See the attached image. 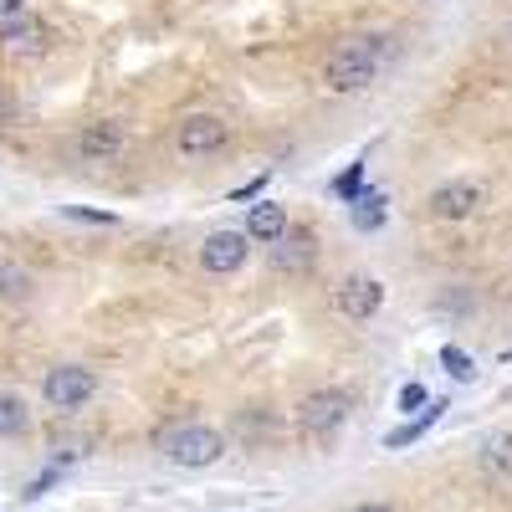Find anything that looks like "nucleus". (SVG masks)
Returning <instances> with one entry per match:
<instances>
[{
  "mask_svg": "<svg viewBox=\"0 0 512 512\" xmlns=\"http://www.w3.org/2000/svg\"><path fill=\"white\" fill-rule=\"evenodd\" d=\"M159 451L175 461V466L200 472V466H216L226 456V436L216 431V425H175V431L159 436Z\"/></svg>",
  "mask_w": 512,
  "mask_h": 512,
  "instance_id": "nucleus-1",
  "label": "nucleus"
},
{
  "mask_svg": "<svg viewBox=\"0 0 512 512\" xmlns=\"http://www.w3.org/2000/svg\"><path fill=\"white\" fill-rule=\"evenodd\" d=\"M379 72V41L374 36H354L349 47H338L328 62V88L333 93H364Z\"/></svg>",
  "mask_w": 512,
  "mask_h": 512,
  "instance_id": "nucleus-2",
  "label": "nucleus"
},
{
  "mask_svg": "<svg viewBox=\"0 0 512 512\" xmlns=\"http://www.w3.org/2000/svg\"><path fill=\"white\" fill-rule=\"evenodd\" d=\"M98 390V374L82 369V364H57L47 379H41V395H47L52 410H82Z\"/></svg>",
  "mask_w": 512,
  "mask_h": 512,
  "instance_id": "nucleus-3",
  "label": "nucleus"
},
{
  "mask_svg": "<svg viewBox=\"0 0 512 512\" xmlns=\"http://www.w3.org/2000/svg\"><path fill=\"white\" fill-rule=\"evenodd\" d=\"M231 144V123L216 118V113H195L175 128V149L185 159H210V154H221Z\"/></svg>",
  "mask_w": 512,
  "mask_h": 512,
  "instance_id": "nucleus-4",
  "label": "nucleus"
},
{
  "mask_svg": "<svg viewBox=\"0 0 512 512\" xmlns=\"http://www.w3.org/2000/svg\"><path fill=\"white\" fill-rule=\"evenodd\" d=\"M344 415H349V395H344V390H313L303 405H297V425H303L308 436L338 431V425H344Z\"/></svg>",
  "mask_w": 512,
  "mask_h": 512,
  "instance_id": "nucleus-5",
  "label": "nucleus"
},
{
  "mask_svg": "<svg viewBox=\"0 0 512 512\" xmlns=\"http://www.w3.org/2000/svg\"><path fill=\"white\" fill-rule=\"evenodd\" d=\"M246 256H251V236L246 231H216V236H205V246H200V267L216 272V277H231V272L246 267Z\"/></svg>",
  "mask_w": 512,
  "mask_h": 512,
  "instance_id": "nucleus-6",
  "label": "nucleus"
},
{
  "mask_svg": "<svg viewBox=\"0 0 512 512\" xmlns=\"http://www.w3.org/2000/svg\"><path fill=\"white\" fill-rule=\"evenodd\" d=\"M379 303H384V282H379V277H364V272L349 277L344 287L333 292V308L344 313L349 323H369V318L379 313Z\"/></svg>",
  "mask_w": 512,
  "mask_h": 512,
  "instance_id": "nucleus-7",
  "label": "nucleus"
},
{
  "mask_svg": "<svg viewBox=\"0 0 512 512\" xmlns=\"http://www.w3.org/2000/svg\"><path fill=\"white\" fill-rule=\"evenodd\" d=\"M313 256H318V241H313V231L303 226V231H282L277 241H272V267L282 272V277H292V272H308L313 267Z\"/></svg>",
  "mask_w": 512,
  "mask_h": 512,
  "instance_id": "nucleus-8",
  "label": "nucleus"
},
{
  "mask_svg": "<svg viewBox=\"0 0 512 512\" xmlns=\"http://www.w3.org/2000/svg\"><path fill=\"white\" fill-rule=\"evenodd\" d=\"M0 47H6L11 57H41L47 52V26H41L36 16H6L0 21Z\"/></svg>",
  "mask_w": 512,
  "mask_h": 512,
  "instance_id": "nucleus-9",
  "label": "nucleus"
},
{
  "mask_svg": "<svg viewBox=\"0 0 512 512\" xmlns=\"http://www.w3.org/2000/svg\"><path fill=\"white\" fill-rule=\"evenodd\" d=\"M482 205V185L477 180H451L431 195V216L436 221H466L472 210Z\"/></svg>",
  "mask_w": 512,
  "mask_h": 512,
  "instance_id": "nucleus-10",
  "label": "nucleus"
},
{
  "mask_svg": "<svg viewBox=\"0 0 512 512\" xmlns=\"http://www.w3.org/2000/svg\"><path fill=\"white\" fill-rule=\"evenodd\" d=\"M282 231H287V210H282L277 200H256V205L246 210V236H251L256 246H272Z\"/></svg>",
  "mask_w": 512,
  "mask_h": 512,
  "instance_id": "nucleus-11",
  "label": "nucleus"
},
{
  "mask_svg": "<svg viewBox=\"0 0 512 512\" xmlns=\"http://www.w3.org/2000/svg\"><path fill=\"white\" fill-rule=\"evenodd\" d=\"M123 144H128V128L118 118H103L93 128H82V154L88 159H113V154H123Z\"/></svg>",
  "mask_w": 512,
  "mask_h": 512,
  "instance_id": "nucleus-12",
  "label": "nucleus"
},
{
  "mask_svg": "<svg viewBox=\"0 0 512 512\" xmlns=\"http://www.w3.org/2000/svg\"><path fill=\"white\" fill-rule=\"evenodd\" d=\"M349 221H354V231H379L384 221H390V210H384V190H359L349 200Z\"/></svg>",
  "mask_w": 512,
  "mask_h": 512,
  "instance_id": "nucleus-13",
  "label": "nucleus"
},
{
  "mask_svg": "<svg viewBox=\"0 0 512 512\" xmlns=\"http://www.w3.org/2000/svg\"><path fill=\"white\" fill-rule=\"evenodd\" d=\"M31 425V410L21 395H0V436H21Z\"/></svg>",
  "mask_w": 512,
  "mask_h": 512,
  "instance_id": "nucleus-14",
  "label": "nucleus"
},
{
  "mask_svg": "<svg viewBox=\"0 0 512 512\" xmlns=\"http://www.w3.org/2000/svg\"><path fill=\"white\" fill-rule=\"evenodd\" d=\"M441 410H446V405H436L431 415H420V420H405V425H400V431H390V436H384V446H390V451H400V446H410V441H420V436H425V431H431V425L441 420Z\"/></svg>",
  "mask_w": 512,
  "mask_h": 512,
  "instance_id": "nucleus-15",
  "label": "nucleus"
},
{
  "mask_svg": "<svg viewBox=\"0 0 512 512\" xmlns=\"http://www.w3.org/2000/svg\"><path fill=\"white\" fill-rule=\"evenodd\" d=\"M441 364H446V374H451V379H461V384H466V379H477V364H472V354H466V349H456V344H446V349H441Z\"/></svg>",
  "mask_w": 512,
  "mask_h": 512,
  "instance_id": "nucleus-16",
  "label": "nucleus"
},
{
  "mask_svg": "<svg viewBox=\"0 0 512 512\" xmlns=\"http://www.w3.org/2000/svg\"><path fill=\"white\" fill-rule=\"evenodd\" d=\"M487 466H492V472H512V431L487 441Z\"/></svg>",
  "mask_w": 512,
  "mask_h": 512,
  "instance_id": "nucleus-17",
  "label": "nucleus"
},
{
  "mask_svg": "<svg viewBox=\"0 0 512 512\" xmlns=\"http://www.w3.org/2000/svg\"><path fill=\"white\" fill-rule=\"evenodd\" d=\"M359 180H364V159H359V164H349L344 175L333 180V195H338V200H354V195H359Z\"/></svg>",
  "mask_w": 512,
  "mask_h": 512,
  "instance_id": "nucleus-18",
  "label": "nucleus"
},
{
  "mask_svg": "<svg viewBox=\"0 0 512 512\" xmlns=\"http://www.w3.org/2000/svg\"><path fill=\"white\" fill-rule=\"evenodd\" d=\"M62 216H67V221H93V226H113V221H118L113 210H88V205H67Z\"/></svg>",
  "mask_w": 512,
  "mask_h": 512,
  "instance_id": "nucleus-19",
  "label": "nucleus"
},
{
  "mask_svg": "<svg viewBox=\"0 0 512 512\" xmlns=\"http://www.w3.org/2000/svg\"><path fill=\"white\" fill-rule=\"evenodd\" d=\"M0 292H6V297H26V272L0 267Z\"/></svg>",
  "mask_w": 512,
  "mask_h": 512,
  "instance_id": "nucleus-20",
  "label": "nucleus"
},
{
  "mask_svg": "<svg viewBox=\"0 0 512 512\" xmlns=\"http://www.w3.org/2000/svg\"><path fill=\"white\" fill-rule=\"evenodd\" d=\"M420 405H425V384H405V390H400V410L415 415Z\"/></svg>",
  "mask_w": 512,
  "mask_h": 512,
  "instance_id": "nucleus-21",
  "label": "nucleus"
},
{
  "mask_svg": "<svg viewBox=\"0 0 512 512\" xmlns=\"http://www.w3.org/2000/svg\"><path fill=\"white\" fill-rule=\"evenodd\" d=\"M267 190V175H256L251 185H241V190H231V200H256V195H262Z\"/></svg>",
  "mask_w": 512,
  "mask_h": 512,
  "instance_id": "nucleus-22",
  "label": "nucleus"
},
{
  "mask_svg": "<svg viewBox=\"0 0 512 512\" xmlns=\"http://www.w3.org/2000/svg\"><path fill=\"white\" fill-rule=\"evenodd\" d=\"M26 11V0H0V21H6V16H21Z\"/></svg>",
  "mask_w": 512,
  "mask_h": 512,
  "instance_id": "nucleus-23",
  "label": "nucleus"
},
{
  "mask_svg": "<svg viewBox=\"0 0 512 512\" xmlns=\"http://www.w3.org/2000/svg\"><path fill=\"white\" fill-rule=\"evenodd\" d=\"M52 482H57V477H36V482H31V487H26V497H41V492H47V487H52Z\"/></svg>",
  "mask_w": 512,
  "mask_h": 512,
  "instance_id": "nucleus-24",
  "label": "nucleus"
},
{
  "mask_svg": "<svg viewBox=\"0 0 512 512\" xmlns=\"http://www.w3.org/2000/svg\"><path fill=\"white\" fill-rule=\"evenodd\" d=\"M349 512H395L390 502H359V507H349Z\"/></svg>",
  "mask_w": 512,
  "mask_h": 512,
  "instance_id": "nucleus-25",
  "label": "nucleus"
}]
</instances>
